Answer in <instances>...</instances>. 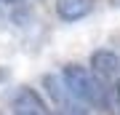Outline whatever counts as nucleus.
<instances>
[{
  "instance_id": "f257e3e1",
  "label": "nucleus",
  "mask_w": 120,
  "mask_h": 115,
  "mask_svg": "<svg viewBox=\"0 0 120 115\" xmlns=\"http://www.w3.org/2000/svg\"><path fill=\"white\" fill-rule=\"evenodd\" d=\"M59 78H61V83H64L67 94L80 107L104 110V86L94 78V72H91L88 67H83V64H67Z\"/></svg>"
},
{
  "instance_id": "f03ea898",
  "label": "nucleus",
  "mask_w": 120,
  "mask_h": 115,
  "mask_svg": "<svg viewBox=\"0 0 120 115\" xmlns=\"http://www.w3.org/2000/svg\"><path fill=\"white\" fill-rule=\"evenodd\" d=\"M88 70L94 72V78L99 83H115L120 80V56L109 48H99V51L91 54L88 59Z\"/></svg>"
},
{
  "instance_id": "7ed1b4c3",
  "label": "nucleus",
  "mask_w": 120,
  "mask_h": 115,
  "mask_svg": "<svg viewBox=\"0 0 120 115\" xmlns=\"http://www.w3.org/2000/svg\"><path fill=\"white\" fill-rule=\"evenodd\" d=\"M94 11V0H56V16L67 24L86 19Z\"/></svg>"
},
{
  "instance_id": "20e7f679",
  "label": "nucleus",
  "mask_w": 120,
  "mask_h": 115,
  "mask_svg": "<svg viewBox=\"0 0 120 115\" xmlns=\"http://www.w3.org/2000/svg\"><path fill=\"white\" fill-rule=\"evenodd\" d=\"M11 107H13V112H43V115H48L43 96L35 88H27V86H22V88L11 96Z\"/></svg>"
},
{
  "instance_id": "39448f33",
  "label": "nucleus",
  "mask_w": 120,
  "mask_h": 115,
  "mask_svg": "<svg viewBox=\"0 0 120 115\" xmlns=\"http://www.w3.org/2000/svg\"><path fill=\"white\" fill-rule=\"evenodd\" d=\"M104 112L120 115V80L104 83Z\"/></svg>"
},
{
  "instance_id": "423d86ee",
  "label": "nucleus",
  "mask_w": 120,
  "mask_h": 115,
  "mask_svg": "<svg viewBox=\"0 0 120 115\" xmlns=\"http://www.w3.org/2000/svg\"><path fill=\"white\" fill-rule=\"evenodd\" d=\"M0 3H5V5H19L22 0H0Z\"/></svg>"
},
{
  "instance_id": "0eeeda50",
  "label": "nucleus",
  "mask_w": 120,
  "mask_h": 115,
  "mask_svg": "<svg viewBox=\"0 0 120 115\" xmlns=\"http://www.w3.org/2000/svg\"><path fill=\"white\" fill-rule=\"evenodd\" d=\"M13 115H43V112H13Z\"/></svg>"
}]
</instances>
